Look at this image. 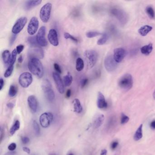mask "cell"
<instances>
[{
    "label": "cell",
    "mask_w": 155,
    "mask_h": 155,
    "mask_svg": "<svg viewBox=\"0 0 155 155\" xmlns=\"http://www.w3.org/2000/svg\"><path fill=\"white\" fill-rule=\"evenodd\" d=\"M28 56L30 59L32 58L42 59L44 57V52L39 46H32L28 51Z\"/></svg>",
    "instance_id": "obj_7"
},
{
    "label": "cell",
    "mask_w": 155,
    "mask_h": 155,
    "mask_svg": "<svg viewBox=\"0 0 155 155\" xmlns=\"http://www.w3.org/2000/svg\"><path fill=\"white\" fill-rule=\"evenodd\" d=\"M27 22V18L22 17L18 19L14 25L12 29V32L13 34L17 35L23 30Z\"/></svg>",
    "instance_id": "obj_11"
},
{
    "label": "cell",
    "mask_w": 155,
    "mask_h": 155,
    "mask_svg": "<svg viewBox=\"0 0 155 155\" xmlns=\"http://www.w3.org/2000/svg\"><path fill=\"white\" fill-rule=\"evenodd\" d=\"M54 68L56 71L57 72V73H59V74H61L62 73V69H61L59 65L58 64H54Z\"/></svg>",
    "instance_id": "obj_43"
},
{
    "label": "cell",
    "mask_w": 155,
    "mask_h": 155,
    "mask_svg": "<svg viewBox=\"0 0 155 155\" xmlns=\"http://www.w3.org/2000/svg\"><path fill=\"white\" fill-rule=\"evenodd\" d=\"M53 79L55 82L56 88L60 94H63L65 92L64 85L59 74L56 72H53L52 74Z\"/></svg>",
    "instance_id": "obj_14"
},
{
    "label": "cell",
    "mask_w": 155,
    "mask_h": 155,
    "mask_svg": "<svg viewBox=\"0 0 155 155\" xmlns=\"http://www.w3.org/2000/svg\"><path fill=\"white\" fill-rule=\"evenodd\" d=\"M84 67V63L83 60L81 58L78 57L76 60V69L78 72H81L83 69Z\"/></svg>",
    "instance_id": "obj_26"
},
{
    "label": "cell",
    "mask_w": 155,
    "mask_h": 155,
    "mask_svg": "<svg viewBox=\"0 0 155 155\" xmlns=\"http://www.w3.org/2000/svg\"><path fill=\"white\" fill-rule=\"evenodd\" d=\"M97 106L100 109L106 108L108 104L106 101L105 98L102 93L98 92L97 99Z\"/></svg>",
    "instance_id": "obj_18"
},
{
    "label": "cell",
    "mask_w": 155,
    "mask_h": 155,
    "mask_svg": "<svg viewBox=\"0 0 155 155\" xmlns=\"http://www.w3.org/2000/svg\"><path fill=\"white\" fill-rule=\"evenodd\" d=\"M4 85V81L3 78H1L0 79V91H1Z\"/></svg>",
    "instance_id": "obj_47"
},
{
    "label": "cell",
    "mask_w": 155,
    "mask_h": 155,
    "mask_svg": "<svg viewBox=\"0 0 155 155\" xmlns=\"http://www.w3.org/2000/svg\"><path fill=\"white\" fill-rule=\"evenodd\" d=\"M53 119V116L51 113H45L40 117V122L42 127L47 128L51 124Z\"/></svg>",
    "instance_id": "obj_10"
},
{
    "label": "cell",
    "mask_w": 155,
    "mask_h": 155,
    "mask_svg": "<svg viewBox=\"0 0 155 155\" xmlns=\"http://www.w3.org/2000/svg\"><path fill=\"white\" fill-rule=\"evenodd\" d=\"M28 42L32 46H38V45L36 37H29L28 38Z\"/></svg>",
    "instance_id": "obj_36"
},
{
    "label": "cell",
    "mask_w": 155,
    "mask_h": 155,
    "mask_svg": "<svg viewBox=\"0 0 155 155\" xmlns=\"http://www.w3.org/2000/svg\"><path fill=\"white\" fill-rule=\"evenodd\" d=\"M67 155H74V153L72 152H69L67 153Z\"/></svg>",
    "instance_id": "obj_55"
},
{
    "label": "cell",
    "mask_w": 155,
    "mask_h": 155,
    "mask_svg": "<svg viewBox=\"0 0 155 155\" xmlns=\"http://www.w3.org/2000/svg\"><path fill=\"white\" fill-rule=\"evenodd\" d=\"M108 30L111 34L115 35L117 33V29L114 25H110L109 27Z\"/></svg>",
    "instance_id": "obj_39"
},
{
    "label": "cell",
    "mask_w": 155,
    "mask_h": 155,
    "mask_svg": "<svg viewBox=\"0 0 155 155\" xmlns=\"http://www.w3.org/2000/svg\"><path fill=\"white\" fill-rule=\"evenodd\" d=\"M50 155H56V154H55V153H52V154H50Z\"/></svg>",
    "instance_id": "obj_57"
},
{
    "label": "cell",
    "mask_w": 155,
    "mask_h": 155,
    "mask_svg": "<svg viewBox=\"0 0 155 155\" xmlns=\"http://www.w3.org/2000/svg\"><path fill=\"white\" fill-rule=\"evenodd\" d=\"M23 58L22 56H20L19 58H18V63H22V62H23Z\"/></svg>",
    "instance_id": "obj_53"
},
{
    "label": "cell",
    "mask_w": 155,
    "mask_h": 155,
    "mask_svg": "<svg viewBox=\"0 0 155 155\" xmlns=\"http://www.w3.org/2000/svg\"><path fill=\"white\" fill-rule=\"evenodd\" d=\"M42 1L41 0H38V1H27L25 3V8L26 9H30L32 8L35 7L39 5Z\"/></svg>",
    "instance_id": "obj_21"
},
{
    "label": "cell",
    "mask_w": 155,
    "mask_h": 155,
    "mask_svg": "<svg viewBox=\"0 0 155 155\" xmlns=\"http://www.w3.org/2000/svg\"><path fill=\"white\" fill-rule=\"evenodd\" d=\"M71 94H72V91H71V90H68L67 91V92H66V98H70V97H71Z\"/></svg>",
    "instance_id": "obj_48"
},
{
    "label": "cell",
    "mask_w": 155,
    "mask_h": 155,
    "mask_svg": "<svg viewBox=\"0 0 155 155\" xmlns=\"http://www.w3.org/2000/svg\"><path fill=\"white\" fill-rule=\"evenodd\" d=\"M146 12L151 19H154L155 18V13L153 8L151 6H148L146 9Z\"/></svg>",
    "instance_id": "obj_29"
},
{
    "label": "cell",
    "mask_w": 155,
    "mask_h": 155,
    "mask_svg": "<svg viewBox=\"0 0 155 155\" xmlns=\"http://www.w3.org/2000/svg\"><path fill=\"white\" fill-rule=\"evenodd\" d=\"M74 111L76 113H80L82 111V106L79 99H75L73 101Z\"/></svg>",
    "instance_id": "obj_23"
},
{
    "label": "cell",
    "mask_w": 155,
    "mask_h": 155,
    "mask_svg": "<svg viewBox=\"0 0 155 155\" xmlns=\"http://www.w3.org/2000/svg\"><path fill=\"white\" fill-rule=\"evenodd\" d=\"M42 88L45 97L48 101H52L55 98V94L52 89L51 83L48 79H45L42 83Z\"/></svg>",
    "instance_id": "obj_3"
},
{
    "label": "cell",
    "mask_w": 155,
    "mask_h": 155,
    "mask_svg": "<svg viewBox=\"0 0 155 155\" xmlns=\"http://www.w3.org/2000/svg\"><path fill=\"white\" fill-rule=\"evenodd\" d=\"M27 102L30 109L32 113H36L38 108V100L36 97L33 95L30 96L27 99Z\"/></svg>",
    "instance_id": "obj_17"
},
{
    "label": "cell",
    "mask_w": 155,
    "mask_h": 155,
    "mask_svg": "<svg viewBox=\"0 0 155 155\" xmlns=\"http://www.w3.org/2000/svg\"><path fill=\"white\" fill-rule=\"evenodd\" d=\"M133 83V79L131 75L130 74H126L119 79L118 85L121 89L127 91L132 88Z\"/></svg>",
    "instance_id": "obj_4"
},
{
    "label": "cell",
    "mask_w": 155,
    "mask_h": 155,
    "mask_svg": "<svg viewBox=\"0 0 155 155\" xmlns=\"http://www.w3.org/2000/svg\"><path fill=\"white\" fill-rule=\"evenodd\" d=\"M107 151L106 149H103L101 150L100 155H106L107 154Z\"/></svg>",
    "instance_id": "obj_52"
},
{
    "label": "cell",
    "mask_w": 155,
    "mask_h": 155,
    "mask_svg": "<svg viewBox=\"0 0 155 155\" xmlns=\"http://www.w3.org/2000/svg\"><path fill=\"white\" fill-rule=\"evenodd\" d=\"M24 48V45H20L17 46V48H16V51H17V54H20V53L23 51Z\"/></svg>",
    "instance_id": "obj_42"
},
{
    "label": "cell",
    "mask_w": 155,
    "mask_h": 155,
    "mask_svg": "<svg viewBox=\"0 0 155 155\" xmlns=\"http://www.w3.org/2000/svg\"><path fill=\"white\" fill-rule=\"evenodd\" d=\"M46 30V28L45 26H42L39 30L36 36L38 44L42 47H46L48 44L45 37Z\"/></svg>",
    "instance_id": "obj_12"
},
{
    "label": "cell",
    "mask_w": 155,
    "mask_h": 155,
    "mask_svg": "<svg viewBox=\"0 0 155 155\" xmlns=\"http://www.w3.org/2000/svg\"><path fill=\"white\" fill-rule=\"evenodd\" d=\"M32 125H33L34 131L35 135L38 136H39L40 134V129L39 126L37 121L34 120L33 121Z\"/></svg>",
    "instance_id": "obj_33"
},
{
    "label": "cell",
    "mask_w": 155,
    "mask_h": 155,
    "mask_svg": "<svg viewBox=\"0 0 155 155\" xmlns=\"http://www.w3.org/2000/svg\"><path fill=\"white\" fill-rule=\"evenodd\" d=\"M16 148H17V144L13 142L10 143L8 147V150L12 152L15 151Z\"/></svg>",
    "instance_id": "obj_40"
},
{
    "label": "cell",
    "mask_w": 155,
    "mask_h": 155,
    "mask_svg": "<svg viewBox=\"0 0 155 155\" xmlns=\"http://www.w3.org/2000/svg\"><path fill=\"white\" fill-rule=\"evenodd\" d=\"M64 35L65 38L66 39H70L72 41H73L75 42H78V40L76 38L73 37V35H71V34L68 33L67 32L65 33Z\"/></svg>",
    "instance_id": "obj_37"
},
{
    "label": "cell",
    "mask_w": 155,
    "mask_h": 155,
    "mask_svg": "<svg viewBox=\"0 0 155 155\" xmlns=\"http://www.w3.org/2000/svg\"><path fill=\"white\" fill-rule=\"evenodd\" d=\"M153 50V46L152 43H150L147 45L143 46L140 48V51L142 54L148 56L152 52Z\"/></svg>",
    "instance_id": "obj_22"
},
{
    "label": "cell",
    "mask_w": 155,
    "mask_h": 155,
    "mask_svg": "<svg viewBox=\"0 0 155 155\" xmlns=\"http://www.w3.org/2000/svg\"><path fill=\"white\" fill-rule=\"evenodd\" d=\"M17 88L14 85H12L10 87L9 91V96L11 97H15L17 93Z\"/></svg>",
    "instance_id": "obj_30"
},
{
    "label": "cell",
    "mask_w": 155,
    "mask_h": 155,
    "mask_svg": "<svg viewBox=\"0 0 155 155\" xmlns=\"http://www.w3.org/2000/svg\"><path fill=\"white\" fill-rule=\"evenodd\" d=\"M22 142L24 144H27L30 142L29 138L27 136H23L22 138Z\"/></svg>",
    "instance_id": "obj_46"
},
{
    "label": "cell",
    "mask_w": 155,
    "mask_h": 155,
    "mask_svg": "<svg viewBox=\"0 0 155 155\" xmlns=\"http://www.w3.org/2000/svg\"><path fill=\"white\" fill-rule=\"evenodd\" d=\"M104 66L106 71L113 72L117 69V63L114 59L113 56L109 55L106 56L104 60Z\"/></svg>",
    "instance_id": "obj_9"
},
{
    "label": "cell",
    "mask_w": 155,
    "mask_h": 155,
    "mask_svg": "<svg viewBox=\"0 0 155 155\" xmlns=\"http://www.w3.org/2000/svg\"><path fill=\"white\" fill-rule=\"evenodd\" d=\"M118 142L117 141H114L111 144V148L112 150H115L118 145Z\"/></svg>",
    "instance_id": "obj_44"
},
{
    "label": "cell",
    "mask_w": 155,
    "mask_h": 155,
    "mask_svg": "<svg viewBox=\"0 0 155 155\" xmlns=\"http://www.w3.org/2000/svg\"><path fill=\"white\" fill-rule=\"evenodd\" d=\"M52 9V4L51 3H47L41 8L40 12V17L42 22L47 23L50 19Z\"/></svg>",
    "instance_id": "obj_6"
},
{
    "label": "cell",
    "mask_w": 155,
    "mask_h": 155,
    "mask_svg": "<svg viewBox=\"0 0 155 155\" xmlns=\"http://www.w3.org/2000/svg\"><path fill=\"white\" fill-rule=\"evenodd\" d=\"M105 119V117L103 114L98 115L96 116L93 122L94 127L95 128H98L103 124Z\"/></svg>",
    "instance_id": "obj_19"
},
{
    "label": "cell",
    "mask_w": 155,
    "mask_h": 155,
    "mask_svg": "<svg viewBox=\"0 0 155 155\" xmlns=\"http://www.w3.org/2000/svg\"><path fill=\"white\" fill-rule=\"evenodd\" d=\"M23 151L28 154H30L31 153V150L27 147H23Z\"/></svg>",
    "instance_id": "obj_49"
},
{
    "label": "cell",
    "mask_w": 155,
    "mask_h": 155,
    "mask_svg": "<svg viewBox=\"0 0 155 155\" xmlns=\"http://www.w3.org/2000/svg\"><path fill=\"white\" fill-rule=\"evenodd\" d=\"M16 38H17V35L15 34L13 35H12V37H10L9 42L10 46H12L13 44L15 42V40H16Z\"/></svg>",
    "instance_id": "obj_45"
},
{
    "label": "cell",
    "mask_w": 155,
    "mask_h": 155,
    "mask_svg": "<svg viewBox=\"0 0 155 155\" xmlns=\"http://www.w3.org/2000/svg\"><path fill=\"white\" fill-rule=\"evenodd\" d=\"M153 98H154V99L155 100V91H154V93H153Z\"/></svg>",
    "instance_id": "obj_56"
},
{
    "label": "cell",
    "mask_w": 155,
    "mask_h": 155,
    "mask_svg": "<svg viewBox=\"0 0 155 155\" xmlns=\"http://www.w3.org/2000/svg\"><path fill=\"white\" fill-rule=\"evenodd\" d=\"M17 54V52L16 51V49H14L13 51L12 52V54H11V58H10L9 65H13V66H14V65L15 62H16Z\"/></svg>",
    "instance_id": "obj_32"
},
{
    "label": "cell",
    "mask_w": 155,
    "mask_h": 155,
    "mask_svg": "<svg viewBox=\"0 0 155 155\" xmlns=\"http://www.w3.org/2000/svg\"><path fill=\"white\" fill-rule=\"evenodd\" d=\"M38 27L39 21L38 18L35 17L31 18L27 27L28 34L31 35H33L37 32Z\"/></svg>",
    "instance_id": "obj_13"
},
{
    "label": "cell",
    "mask_w": 155,
    "mask_h": 155,
    "mask_svg": "<svg viewBox=\"0 0 155 155\" xmlns=\"http://www.w3.org/2000/svg\"><path fill=\"white\" fill-rule=\"evenodd\" d=\"M4 136V131L2 128H1V142Z\"/></svg>",
    "instance_id": "obj_51"
},
{
    "label": "cell",
    "mask_w": 155,
    "mask_h": 155,
    "mask_svg": "<svg viewBox=\"0 0 155 155\" xmlns=\"http://www.w3.org/2000/svg\"><path fill=\"white\" fill-rule=\"evenodd\" d=\"M152 30V26H150L149 25H145L142 26L138 30L139 33L140 35L144 37L148 34L149 32Z\"/></svg>",
    "instance_id": "obj_20"
},
{
    "label": "cell",
    "mask_w": 155,
    "mask_h": 155,
    "mask_svg": "<svg viewBox=\"0 0 155 155\" xmlns=\"http://www.w3.org/2000/svg\"><path fill=\"white\" fill-rule=\"evenodd\" d=\"M88 82V78H84V79H82L81 81V88H83L87 85Z\"/></svg>",
    "instance_id": "obj_41"
},
{
    "label": "cell",
    "mask_w": 155,
    "mask_h": 155,
    "mask_svg": "<svg viewBox=\"0 0 155 155\" xmlns=\"http://www.w3.org/2000/svg\"><path fill=\"white\" fill-rule=\"evenodd\" d=\"M126 56V50L123 48H117L114 50L113 57L117 63H120Z\"/></svg>",
    "instance_id": "obj_15"
},
{
    "label": "cell",
    "mask_w": 155,
    "mask_h": 155,
    "mask_svg": "<svg viewBox=\"0 0 155 155\" xmlns=\"http://www.w3.org/2000/svg\"><path fill=\"white\" fill-rule=\"evenodd\" d=\"M129 117L128 116H127L124 113H122L121 118V124L124 125L126 123H127V122L129 121Z\"/></svg>",
    "instance_id": "obj_38"
},
{
    "label": "cell",
    "mask_w": 155,
    "mask_h": 155,
    "mask_svg": "<svg viewBox=\"0 0 155 155\" xmlns=\"http://www.w3.org/2000/svg\"><path fill=\"white\" fill-rule=\"evenodd\" d=\"M64 83L65 85L66 86H69L72 84V82L73 81V78L72 77V75L70 73H68L67 75L64 76Z\"/></svg>",
    "instance_id": "obj_28"
},
{
    "label": "cell",
    "mask_w": 155,
    "mask_h": 155,
    "mask_svg": "<svg viewBox=\"0 0 155 155\" xmlns=\"http://www.w3.org/2000/svg\"><path fill=\"white\" fill-rule=\"evenodd\" d=\"M7 106H8L9 108H13L14 107V104L12 103H9L7 104Z\"/></svg>",
    "instance_id": "obj_54"
},
{
    "label": "cell",
    "mask_w": 155,
    "mask_h": 155,
    "mask_svg": "<svg viewBox=\"0 0 155 155\" xmlns=\"http://www.w3.org/2000/svg\"><path fill=\"white\" fill-rule=\"evenodd\" d=\"M33 81L32 75L29 72H25L21 74L19 78L20 85L23 88H27L29 86Z\"/></svg>",
    "instance_id": "obj_8"
},
{
    "label": "cell",
    "mask_w": 155,
    "mask_h": 155,
    "mask_svg": "<svg viewBox=\"0 0 155 155\" xmlns=\"http://www.w3.org/2000/svg\"><path fill=\"white\" fill-rule=\"evenodd\" d=\"M20 128V122L18 120H17L14 123L10 130V133L11 135H13Z\"/></svg>",
    "instance_id": "obj_27"
},
{
    "label": "cell",
    "mask_w": 155,
    "mask_h": 155,
    "mask_svg": "<svg viewBox=\"0 0 155 155\" xmlns=\"http://www.w3.org/2000/svg\"><path fill=\"white\" fill-rule=\"evenodd\" d=\"M110 13L112 16L116 17L122 25H125L128 21V16L124 10L119 8H112L110 10Z\"/></svg>",
    "instance_id": "obj_5"
},
{
    "label": "cell",
    "mask_w": 155,
    "mask_h": 155,
    "mask_svg": "<svg viewBox=\"0 0 155 155\" xmlns=\"http://www.w3.org/2000/svg\"><path fill=\"white\" fill-rule=\"evenodd\" d=\"M28 67L31 72L38 78H41L42 77L44 74V68L39 59H30L28 63Z\"/></svg>",
    "instance_id": "obj_1"
},
{
    "label": "cell",
    "mask_w": 155,
    "mask_h": 155,
    "mask_svg": "<svg viewBox=\"0 0 155 155\" xmlns=\"http://www.w3.org/2000/svg\"><path fill=\"white\" fill-rule=\"evenodd\" d=\"M14 66L13 65H9L8 69H6L4 74V77L5 78H8V77L12 75L13 73V71Z\"/></svg>",
    "instance_id": "obj_34"
},
{
    "label": "cell",
    "mask_w": 155,
    "mask_h": 155,
    "mask_svg": "<svg viewBox=\"0 0 155 155\" xmlns=\"http://www.w3.org/2000/svg\"><path fill=\"white\" fill-rule=\"evenodd\" d=\"M102 35L100 32H97V31H89L86 33V36L87 38H95V37L98 36V35Z\"/></svg>",
    "instance_id": "obj_35"
},
{
    "label": "cell",
    "mask_w": 155,
    "mask_h": 155,
    "mask_svg": "<svg viewBox=\"0 0 155 155\" xmlns=\"http://www.w3.org/2000/svg\"><path fill=\"white\" fill-rule=\"evenodd\" d=\"M48 39L52 46L56 47L59 45L57 31L55 29L50 30L48 34Z\"/></svg>",
    "instance_id": "obj_16"
},
{
    "label": "cell",
    "mask_w": 155,
    "mask_h": 155,
    "mask_svg": "<svg viewBox=\"0 0 155 155\" xmlns=\"http://www.w3.org/2000/svg\"><path fill=\"white\" fill-rule=\"evenodd\" d=\"M142 124H140L138 130L136 131L134 136V139L136 141H138L142 138Z\"/></svg>",
    "instance_id": "obj_25"
},
{
    "label": "cell",
    "mask_w": 155,
    "mask_h": 155,
    "mask_svg": "<svg viewBox=\"0 0 155 155\" xmlns=\"http://www.w3.org/2000/svg\"><path fill=\"white\" fill-rule=\"evenodd\" d=\"M108 39V35L107 33H104L102 34V36L101 38L99 39L97 41V44L98 45H103L105 44Z\"/></svg>",
    "instance_id": "obj_31"
},
{
    "label": "cell",
    "mask_w": 155,
    "mask_h": 155,
    "mask_svg": "<svg viewBox=\"0 0 155 155\" xmlns=\"http://www.w3.org/2000/svg\"><path fill=\"white\" fill-rule=\"evenodd\" d=\"M85 59L87 67L91 69L93 67L98 60V54L95 51L93 50H86L85 51Z\"/></svg>",
    "instance_id": "obj_2"
},
{
    "label": "cell",
    "mask_w": 155,
    "mask_h": 155,
    "mask_svg": "<svg viewBox=\"0 0 155 155\" xmlns=\"http://www.w3.org/2000/svg\"><path fill=\"white\" fill-rule=\"evenodd\" d=\"M150 126V127L152 129H153V130L155 129V120H153V121L151 122Z\"/></svg>",
    "instance_id": "obj_50"
},
{
    "label": "cell",
    "mask_w": 155,
    "mask_h": 155,
    "mask_svg": "<svg viewBox=\"0 0 155 155\" xmlns=\"http://www.w3.org/2000/svg\"><path fill=\"white\" fill-rule=\"evenodd\" d=\"M10 58H11V54L9 50H6L3 51L2 54V58L5 64H9Z\"/></svg>",
    "instance_id": "obj_24"
}]
</instances>
